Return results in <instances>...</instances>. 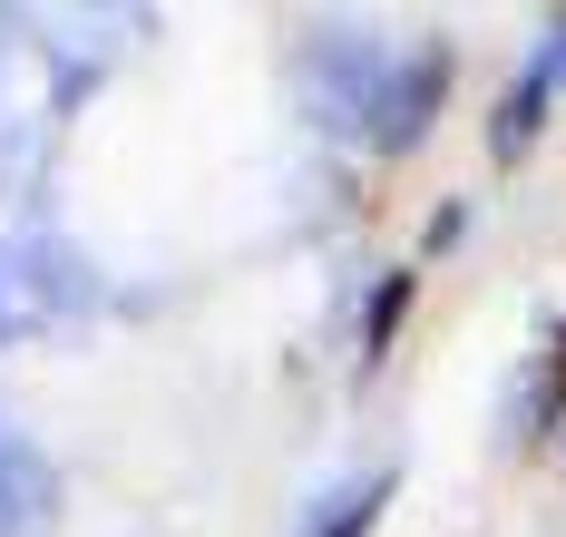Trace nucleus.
Instances as JSON below:
<instances>
[{
	"label": "nucleus",
	"instance_id": "nucleus-5",
	"mask_svg": "<svg viewBox=\"0 0 566 537\" xmlns=\"http://www.w3.org/2000/svg\"><path fill=\"white\" fill-rule=\"evenodd\" d=\"M381 498H391V478H361V488H342V498H323V518L303 537H371V518H381Z\"/></svg>",
	"mask_w": 566,
	"mask_h": 537
},
{
	"label": "nucleus",
	"instance_id": "nucleus-1",
	"mask_svg": "<svg viewBox=\"0 0 566 537\" xmlns=\"http://www.w3.org/2000/svg\"><path fill=\"white\" fill-rule=\"evenodd\" d=\"M88 20L69 10H0V196L10 206H40L59 177V137H69V108L78 88L98 78L108 40H78Z\"/></svg>",
	"mask_w": 566,
	"mask_h": 537
},
{
	"label": "nucleus",
	"instance_id": "nucleus-4",
	"mask_svg": "<svg viewBox=\"0 0 566 537\" xmlns=\"http://www.w3.org/2000/svg\"><path fill=\"white\" fill-rule=\"evenodd\" d=\"M59 518V470L0 420V537H50Z\"/></svg>",
	"mask_w": 566,
	"mask_h": 537
},
{
	"label": "nucleus",
	"instance_id": "nucleus-6",
	"mask_svg": "<svg viewBox=\"0 0 566 537\" xmlns=\"http://www.w3.org/2000/svg\"><path fill=\"white\" fill-rule=\"evenodd\" d=\"M527 78H537L547 98L566 88V20H547V40H537V60H527Z\"/></svg>",
	"mask_w": 566,
	"mask_h": 537
},
{
	"label": "nucleus",
	"instance_id": "nucleus-3",
	"mask_svg": "<svg viewBox=\"0 0 566 537\" xmlns=\"http://www.w3.org/2000/svg\"><path fill=\"white\" fill-rule=\"evenodd\" d=\"M98 303V274L88 254L59 235H0V352L10 343H40L59 323H78Z\"/></svg>",
	"mask_w": 566,
	"mask_h": 537
},
{
	"label": "nucleus",
	"instance_id": "nucleus-2",
	"mask_svg": "<svg viewBox=\"0 0 566 537\" xmlns=\"http://www.w3.org/2000/svg\"><path fill=\"white\" fill-rule=\"evenodd\" d=\"M303 98L333 137H361V147H410L420 127L440 118L450 98V50L420 40V50H391L371 30H313L303 50Z\"/></svg>",
	"mask_w": 566,
	"mask_h": 537
}]
</instances>
